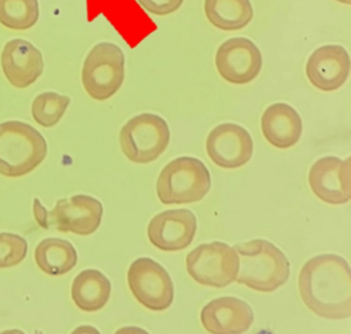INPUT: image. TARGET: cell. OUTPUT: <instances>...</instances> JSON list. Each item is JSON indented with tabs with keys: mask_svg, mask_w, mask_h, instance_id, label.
I'll list each match as a JSON object with an SVG mask.
<instances>
[{
	"mask_svg": "<svg viewBox=\"0 0 351 334\" xmlns=\"http://www.w3.org/2000/svg\"><path fill=\"white\" fill-rule=\"evenodd\" d=\"M206 151L217 166L239 168L252 157L253 140L243 126L224 123L210 132L206 140Z\"/></svg>",
	"mask_w": 351,
	"mask_h": 334,
	"instance_id": "4fadbf2b",
	"label": "cell"
},
{
	"mask_svg": "<svg viewBox=\"0 0 351 334\" xmlns=\"http://www.w3.org/2000/svg\"><path fill=\"white\" fill-rule=\"evenodd\" d=\"M351 270L344 257L322 254L304 264L299 274V291L304 305L319 318H350Z\"/></svg>",
	"mask_w": 351,
	"mask_h": 334,
	"instance_id": "6da1fadb",
	"label": "cell"
},
{
	"mask_svg": "<svg viewBox=\"0 0 351 334\" xmlns=\"http://www.w3.org/2000/svg\"><path fill=\"white\" fill-rule=\"evenodd\" d=\"M350 158L322 157L308 174L311 189L318 199L332 205L346 204L351 198Z\"/></svg>",
	"mask_w": 351,
	"mask_h": 334,
	"instance_id": "7c38bea8",
	"label": "cell"
},
{
	"mask_svg": "<svg viewBox=\"0 0 351 334\" xmlns=\"http://www.w3.org/2000/svg\"><path fill=\"white\" fill-rule=\"evenodd\" d=\"M253 320L250 305L236 297L214 299L201 311V322L210 333H243L248 331Z\"/></svg>",
	"mask_w": 351,
	"mask_h": 334,
	"instance_id": "9a60e30c",
	"label": "cell"
},
{
	"mask_svg": "<svg viewBox=\"0 0 351 334\" xmlns=\"http://www.w3.org/2000/svg\"><path fill=\"white\" fill-rule=\"evenodd\" d=\"M350 57L344 47L322 46L311 55L306 63V75L314 87L322 91H335L348 80Z\"/></svg>",
	"mask_w": 351,
	"mask_h": 334,
	"instance_id": "5bb4252c",
	"label": "cell"
},
{
	"mask_svg": "<svg viewBox=\"0 0 351 334\" xmlns=\"http://www.w3.org/2000/svg\"><path fill=\"white\" fill-rule=\"evenodd\" d=\"M38 19V0H0V24L9 29H30Z\"/></svg>",
	"mask_w": 351,
	"mask_h": 334,
	"instance_id": "44dd1931",
	"label": "cell"
},
{
	"mask_svg": "<svg viewBox=\"0 0 351 334\" xmlns=\"http://www.w3.org/2000/svg\"><path fill=\"white\" fill-rule=\"evenodd\" d=\"M262 53L258 46L245 38L224 42L216 55L217 70L226 82L245 84L258 77L262 69Z\"/></svg>",
	"mask_w": 351,
	"mask_h": 334,
	"instance_id": "30bf717a",
	"label": "cell"
},
{
	"mask_svg": "<svg viewBox=\"0 0 351 334\" xmlns=\"http://www.w3.org/2000/svg\"><path fill=\"white\" fill-rule=\"evenodd\" d=\"M170 142L166 121L153 113L130 119L120 132L123 153L135 164H149L160 156Z\"/></svg>",
	"mask_w": 351,
	"mask_h": 334,
	"instance_id": "5b68a950",
	"label": "cell"
},
{
	"mask_svg": "<svg viewBox=\"0 0 351 334\" xmlns=\"http://www.w3.org/2000/svg\"><path fill=\"white\" fill-rule=\"evenodd\" d=\"M28 243L22 236L0 233V268H11L26 259Z\"/></svg>",
	"mask_w": 351,
	"mask_h": 334,
	"instance_id": "603a6c76",
	"label": "cell"
},
{
	"mask_svg": "<svg viewBox=\"0 0 351 334\" xmlns=\"http://www.w3.org/2000/svg\"><path fill=\"white\" fill-rule=\"evenodd\" d=\"M47 155L45 138L34 126L19 121L0 124V174L7 178L27 176Z\"/></svg>",
	"mask_w": 351,
	"mask_h": 334,
	"instance_id": "3957f363",
	"label": "cell"
},
{
	"mask_svg": "<svg viewBox=\"0 0 351 334\" xmlns=\"http://www.w3.org/2000/svg\"><path fill=\"white\" fill-rule=\"evenodd\" d=\"M205 14L218 29H243L252 21L250 0H205Z\"/></svg>",
	"mask_w": 351,
	"mask_h": 334,
	"instance_id": "ffe728a7",
	"label": "cell"
},
{
	"mask_svg": "<svg viewBox=\"0 0 351 334\" xmlns=\"http://www.w3.org/2000/svg\"><path fill=\"white\" fill-rule=\"evenodd\" d=\"M197 233V218L189 209H170L156 215L147 226L152 245L174 252L189 247Z\"/></svg>",
	"mask_w": 351,
	"mask_h": 334,
	"instance_id": "8fae6325",
	"label": "cell"
},
{
	"mask_svg": "<svg viewBox=\"0 0 351 334\" xmlns=\"http://www.w3.org/2000/svg\"><path fill=\"white\" fill-rule=\"evenodd\" d=\"M189 276L197 283L222 289L233 283L239 270L234 247L221 241L203 243L186 257Z\"/></svg>",
	"mask_w": 351,
	"mask_h": 334,
	"instance_id": "52a82bcc",
	"label": "cell"
},
{
	"mask_svg": "<svg viewBox=\"0 0 351 334\" xmlns=\"http://www.w3.org/2000/svg\"><path fill=\"white\" fill-rule=\"evenodd\" d=\"M125 57L112 43L94 46L82 68V84L92 99L105 101L117 93L125 76Z\"/></svg>",
	"mask_w": 351,
	"mask_h": 334,
	"instance_id": "8992f818",
	"label": "cell"
},
{
	"mask_svg": "<svg viewBox=\"0 0 351 334\" xmlns=\"http://www.w3.org/2000/svg\"><path fill=\"white\" fill-rule=\"evenodd\" d=\"M263 135L278 149H289L302 135V120L299 113L287 104H274L262 117Z\"/></svg>",
	"mask_w": 351,
	"mask_h": 334,
	"instance_id": "e0dca14e",
	"label": "cell"
},
{
	"mask_svg": "<svg viewBox=\"0 0 351 334\" xmlns=\"http://www.w3.org/2000/svg\"><path fill=\"white\" fill-rule=\"evenodd\" d=\"M339 3H344V5H350L351 0H337Z\"/></svg>",
	"mask_w": 351,
	"mask_h": 334,
	"instance_id": "484cf974",
	"label": "cell"
},
{
	"mask_svg": "<svg viewBox=\"0 0 351 334\" xmlns=\"http://www.w3.org/2000/svg\"><path fill=\"white\" fill-rule=\"evenodd\" d=\"M110 295V281L99 270H84L72 284L73 300L80 310L86 312L101 310L108 302Z\"/></svg>",
	"mask_w": 351,
	"mask_h": 334,
	"instance_id": "ac0fdd59",
	"label": "cell"
},
{
	"mask_svg": "<svg viewBox=\"0 0 351 334\" xmlns=\"http://www.w3.org/2000/svg\"><path fill=\"white\" fill-rule=\"evenodd\" d=\"M104 208L101 203L90 195H77L59 200L55 208L47 215L49 228L62 233L91 235L101 224Z\"/></svg>",
	"mask_w": 351,
	"mask_h": 334,
	"instance_id": "9c48e42d",
	"label": "cell"
},
{
	"mask_svg": "<svg viewBox=\"0 0 351 334\" xmlns=\"http://www.w3.org/2000/svg\"><path fill=\"white\" fill-rule=\"evenodd\" d=\"M34 260L45 274L62 276L76 266L78 255L70 241L61 238H46L36 246Z\"/></svg>",
	"mask_w": 351,
	"mask_h": 334,
	"instance_id": "d6986e66",
	"label": "cell"
},
{
	"mask_svg": "<svg viewBox=\"0 0 351 334\" xmlns=\"http://www.w3.org/2000/svg\"><path fill=\"white\" fill-rule=\"evenodd\" d=\"M212 180L204 163L195 157H178L162 169L157 195L164 204L199 202L210 191Z\"/></svg>",
	"mask_w": 351,
	"mask_h": 334,
	"instance_id": "277c9868",
	"label": "cell"
},
{
	"mask_svg": "<svg viewBox=\"0 0 351 334\" xmlns=\"http://www.w3.org/2000/svg\"><path fill=\"white\" fill-rule=\"evenodd\" d=\"M147 12L156 15H167L180 9L184 0H138Z\"/></svg>",
	"mask_w": 351,
	"mask_h": 334,
	"instance_id": "cb8c5ba5",
	"label": "cell"
},
{
	"mask_svg": "<svg viewBox=\"0 0 351 334\" xmlns=\"http://www.w3.org/2000/svg\"><path fill=\"white\" fill-rule=\"evenodd\" d=\"M3 74L19 89L29 87L43 73L41 51L30 42L15 39L8 42L1 53Z\"/></svg>",
	"mask_w": 351,
	"mask_h": 334,
	"instance_id": "2e32d148",
	"label": "cell"
},
{
	"mask_svg": "<svg viewBox=\"0 0 351 334\" xmlns=\"http://www.w3.org/2000/svg\"><path fill=\"white\" fill-rule=\"evenodd\" d=\"M70 97L55 92L40 94L32 103V117L39 126L53 128L62 119L70 105Z\"/></svg>",
	"mask_w": 351,
	"mask_h": 334,
	"instance_id": "7402d4cb",
	"label": "cell"
},
{
	"mask_svg": "<svg viewBox=\"0 0 351 334\" xmlns=\"http://www.w3.org/2000/svg\"><path fill=\"white\" fill-rule=\"evenodd\" d=\"M239 257L235 281L249 289L271 293L289 281L291 265L277 246L265 239H254L234 247Z\"/></svg>",
	"mask_w": 351,
	"mask_h": 334,
	"instance_id": "7a4b0ae2",
	"label": "cell"
},
{
	"mask_svg": "<svg viewBox=\"0 0 351 334\" xmlns=\"http://www.w3.org/2000/svg\"><path fill=\"white\" fill-rule=\"evenodd\" d=\"M34 213L38 224H39L41 228L49 230V224H47V215H49V211L41 204L39 199H34Z\"/></svg>",
	"mask_w": 351,
	"mask_h": 334,
	"instance_id": "d4e9b609",
	"label": "cell"
},
{
	"mask_svg": "<svg viewBox=\"0 0 351 334\" xmlns=\"http://www.w3.org/2000/svg\"><path fill=\"white\" fill-rule=\"evenodd\" d=\"M130 291L143 307L155 312L170 308L174 300V285L170 274L154 260L140 257L128 272Z\"/></svg>",
	"mask_w": 351,
	"mask_h": 334,
	"instance_id": "ba28073f",
	"label": "cell"
}]
</instances>
